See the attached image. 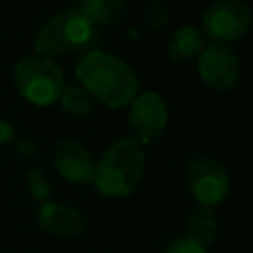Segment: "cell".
Returning <instances> with one entry per match:
<instances>
[{"label": "cell", "instance_id": "7a4b0ae2", "mask_svg": "<svg viewBox=\"0 0 253 253\" xmlns=\"http://www.w3.org/2000/svg\"><path fill=\"white\" fill-rule=\"evenodd\" d=\"M144 148L136 138H119L95 164L91 182L103 196L126 198L140 186L144 178Z\"/></svg>", "mask_w": 253, "mask_h": 253}, {"label": "cell", "instance_id": "8992f818", "mask_svg": "<svg viewBox=\"0 0 253 253\" xmlns=\"http://www.w3.org/2000/svg\"><path fill=\"white\" fill-rule=\"evenodd\" d=\"M253 24V10L245 0H215L202 16V32L213 43L229 45L241 40Z\"/></svg>", "mask_w": 253, "mask_h": 253}, {"label": "cell", "instance_id": "8fae6325", "mask_svg": "<svg viewBox=\"0 0 253 253\" xmlns=\"http://www.w3.org/2000/svg\"><path fill=\"white\" fill-rule=\"evenodd\" d=\"M206 45V36L198 26L186 24L180 26L168 40V57L176 63H184L188 59H192L194 55H198Z\"/></svg>", "mask_w": 253, "mask_h": 253}, {"label": "cell", "instance_id": "6da1fadb", "mask_svg": "<svg viewBox=\"0 0 253 253\" xmlns=\"http://www.w3.org/2000/svg\"><path fill=\"white\" fill-rule=\"evenodd\" d=\"M75 77L93 101L111 109L130 105L140 91V83L132 67L121 57L101 49H91L79 57Z\"/></svg>", "mask_w": 253, "mask_h": 253}, {"label": "cell", "instance_id": "ac0fdd59", "mask_svg": "<svg viewBox=\"0 0 253 253\" xmlns=\"http://www.w3.org/2000/svg\"><path fill=\"white\" fill-rule=\"evenodd\" d=\"M12 136H14V126L8 121H2L0 119V144L12 140Z\"/></svg>", "mask_w": 253, "mask_h": 253}, {"label": "cell", "instance_id": "e0dca14e", "mask_svg": "<svg viewBox=\"0 0 253 253\" xmlns=\"http://www.w3.org/2000/svg\"><path fill=\"white\" fill-rule=\"evenodd\" d=\"M166 253H208V247H204V245H200V243H196L184 235V237L174 239L168 245Z\"/></svg>", "mask_w": 253, "mask_h": 253}, {"label": "cell", "instance_id": "5b68a950", "mask_svg": "<svg viewBox=\"0 0 253 253\" xmlns=\"http://www.w3.org/2000/svg\"><path fill=\"white\" fill-rule=\"evenodd\" d=\"M186 188L198 206L215 208L229 196L231 182L225 166L210 154H192L186 162Z\"/></svg>", "mask_w": 253, "mask_h": 253}, {"label": "cell", "instance_id": "3957f363", "mask_svg": "<svg viewBox=\"0 0 253 253\" xmlns=\"http://www.w3.org/2000/svg\"><path fill=\"white\" fill-rule=\"evenodd\" d=\"M95 40V24L79 10L67 8L51 16L34 38V49L40 57L51 59L73 49L87 47Z\"/></svg>", "mask_w": 253, "mask_h": 253}, {"label": "cell", "instance_id": "ba28073f", "mask_svg": "<svg viewBox=\"0 0 253 253\" xmlns=\"http://www.w3.org/2000/svg\"><path fill=\"white\" fill-rule=\"evenodd\" d=\"M198 73L200 79L213 91H231L239 81V57L229 45L206 43L198 53Z\"/></svg>", "mask_w": 253, "mask_h": 253}, {"label": "cell", "instance_id": "2e32d148", "mask_svg": "<svg viewBox=\"0 0 253 253\" xmlns=\"http://www.w3.org/2000/svg\"><path fill=\"white\" fill-rule=\"evenodd\" d=\"M28 188H30V194L34 200L38 202H47L49 194H51V186H49V180L47 176L42 172V170H32L28 174Z\"/></svg>", "mask_w": 253, "mask_h": 253}, {"label": "cell", "instance_id": "7c38bea8", "mask_svg": "<svg viewBox=\"0 0 253 253\" xmlns=\"http://www.w3.org/2000/svg\"><path fill=\"white\" fill-rule=\"evenodd\" d=\"M219 229V217L213 208L196 206L186 219V237L208 247L215 241Z\"/></svg>", "mask_w": 253, "mask_h": 253}, {"label": "cell", "instance_id": "5bb4252c", "mask_svg": "<svg viewBox=\"0 0 253 253\" xmlns=\"http://www.w3.org/2000/svg\"><path fill=\"white\" fill-rule=\"evenodd\" d=\"M61 107L73 115V117H87L93 109V97L81 87V85H65L61 97H59Z\"/></svg>", "mask_w": 253, "mask_h": 253}, {"label": "cell", "instance_id": "9a60e30c", "mask_svg": "<svg viewBox=\"0 0 253 253\" xmlns=\"http://www.w3.org/2000/svg\"><path fill=\"white\" fill-rule=\"evenodd\" d=\"M168 8L164 6L162 0H150L146 4V10H144V22L148 28L152 30H158V28H164L168 24Z\"/></svg>", "mask_w": 253, "mask_h": 253}, {"label": "cell", "instance_id": "4fadbf2b", "mask_svg": "<svg viewBox=\"0 0 253 253\" xmlns=\"http://www.w3.org/2000/svg\"><path fill=\"white\" fill-rule=\"evenodd\" d=\"M128 0H79V8L95 26H109L121 18Z\"/></svg>", "mask_w": 253, "mask_h": 253}, {"label": "cell", "instance_id": "52a82bcc", "mask_svg": "<svg viewBox=\"0 0 253 253\" xmlns=\"http://www.w3.org/2000/svg\"><path fill=\"white\" fill-rule=\"evenodd\" d=\"M128 125L140 144L156 140L168 126V105L154 89L138 91L128 105Z\"/></svg>", "mask_w": 253, "mask_h": 253}, {"label": "cell", "instance_id": "9c48e42d", "mask_svg": "<svg viewBox=\"0 0 253 253\" xmlns=\"http://www.w3.org/2000/svg\"><path fill=\"white\" fill-rule=\"evenodd\" d=\"M53 162L57 172L71 184H89L93 180L95 162L89 150L73 138H61L57 142Z\"/></svg>", "mask_w": 253, "mask_h": 253}, {"label": "cell", "instance_id": "30bf717a", "mask_svg": "<svg viewBox=\"0 0 253 253\" xmlns=\"http://www.w3.org/2000/svg\"><path fill=\"white\" fill-rule=\"evenodd\" d=\"M38 223L43 231L53 235H81L89 227V219L69 206L57 204V202H43L38 210Z\"/></svg>", "mask_w": 253, "mask_h": 253}, {"label": "cell", "instance_id": "277c9868", "mask_svg": "<svg viewBox=\"0 0 253 253\" xmlns=\"http://www.w3.org/2000/svg\"><path fill=\"white\" fill-rule=\"evenodd\" d=\"M14 81L24 99L34 105H53L65 89V75L57 63L45 57H24L16 63Z\"/></svg>", "mask_w": 253, "mask_h": 253}]
</instances>
